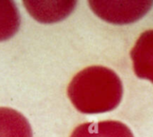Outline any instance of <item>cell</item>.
<instances>
[{
  "instance_id": "obj_1",
  "label": "cell",
  "mask_w": 153,
  "mask_h": 137,
  "mask_svg": "<svg viewBox=\"0 0 153 137\" xmlns=\"http://www.w3.org/2000/svg\"><path fill=\"white\" fill-rule=\"evenodd\" d=\"M118 75L103 66H90L76 74L68 88V96L83 114H101L115 109L123 98Z\"/></svg>"
},
{
  "instance_id": "obj_2",
  "label": "cell",
  "mask_w": 153,
  "mask_h": 137,
  "mask_svg": "<svg viewBox=\"0 0 153 137\" xmlns=\"http://www.w3.org/2000/svg\"><path fill=\"white\" fill-rule=\"evenodd\" d=\"M88 3L100 18L117 25L139 20L153 5V1H89Z\"/></svg>"
},
{
  "instance_id": "obj_3",
  "label": "cell",
  "mask_w": 153,
  "mask_h": 137,
  "mask_svg": "<svg viewBox=\"0 0 153 137\" xmlns=\"http://www.w3.org/2000/svg\"><path fill=\"white\" fill-rule=\"evenodd\" d=\"M131 58L136 76L153 83V30L140 34L131 51Z\"/></svg>"
},
{
  "instance_id": "obj_4",
  "label": "cell",
  "mask_w": 153,
  "mask_h": 137,
  "mask_svg": "<svg viewBox=\"0 0 153 137\" xmlns=\"http://www.w3.org/2000/svg\"><path fill=\"white\" fill-rule=\"evenodd\" d=\"M29 14L41 23L50 24L67 17L76 7V1H24Z\"/></svg>"
},
{
  "instance_id": "obj_5",
  "label": "cell",
  "mask_w": 153,
  "mask_h": 137,
  "mask_svg": "<svg viewBox=\"0 0 153 137\" xmlns=\"http://www.w3.org/2000/svg\"><path fill=\"white\" fill-rule=\"evenodd\" d=\"M70 137H134L131 129L122 122L106 120L85 123L76 127Z\"/></svg>"
},
{
  "instance_id": "obj_6",
  "label": "cell",
  "mask_w": 153,
  "mask_h": 137,
  "mask_svg": "<svg viewBox=\"0 0 153 137\" xmlns=\"http://www.w3.org/2000/svg\"><path fill=\"white\" fill-rule=\"evenodd\" d=\"M0 137H33L28 120L18 111L0 107Z\"/></svg>"
},
{
  "instance_id": "obj_7",
  "label": "cell",
  "mask_w": 153,
  "mask_h": 137,
  "mask_svg": "<svg viewBox=\"0 0 153 137\" xmlns=\"http://www.w3.org/2000/svg\"><path fill=\"white\" fill-rule=\"evenodd\" d=\"M20 13L14 1L0 0V42L13 37L19 30Z\"/></svg>"
}]
</instances>
